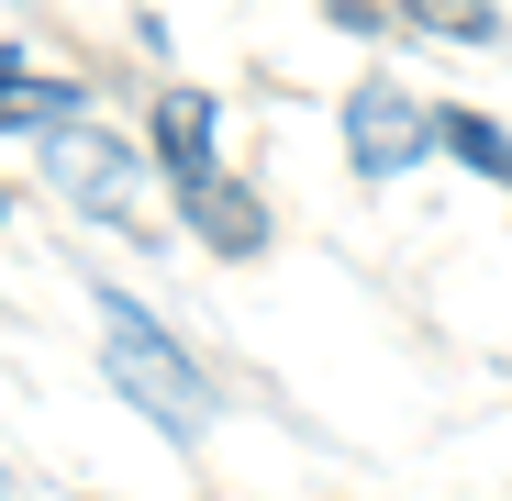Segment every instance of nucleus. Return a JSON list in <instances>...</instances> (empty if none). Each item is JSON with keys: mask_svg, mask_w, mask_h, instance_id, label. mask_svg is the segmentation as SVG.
<instances>
[{"mask_svg": "<svg viewBox=\"0 0 512 501\" xmlns=\"http://www.w3.org/2000/svg\"><path fill=\"white\" fill-rule=\"evenodd\" d=\"M101 334H112V390L145 412V424H167L179 446H201V435L223 424V390L201 379V357H190L134 290H101Z\"/></svg>", "mask_w": 512, "mask_h": 501, "instance_id": "nucleus-1", "label": "nucleus"}, {"mask_svg": "<svg viewBox=\"0 0 512 501\" xmlns=\"http://www.w3.org/2000/svg\"><path fill=\"white\" fill-rule=\"evenodd\" d=\"M446 101H412L401 78H357V101H346V167L368 190H390V179H412V167H435L446 156Z\"/></svg>", "mask_w": 512, "mask_h": 501, "instance_id": "nucleus-2", "label": "nucleus"}, {"mask_svg": "<svg viewBox=\"0 0 512 501\" xmlns=\"http://www.w3.org/2000/svg\"><path fill=\"white\" fill-rule=\"evenodd\" d=\"M45 179H56V201H78L90 223L145 234V156H134L123 134H101V123H56V134H45Z\"/></svg>", "mask_w": 512, "mask_h": 501, "instance_id": "nucleus-3", "label": "nucleus"}, {"mask_svg": "<svg viewBox=\"0 0 512 501\" xmlns=\"http://www.w3.org/2000/svg\"><path fill=\"white\" fill-rule=\"evenodd\" d=\"M145 145H156V179L179 190V201H190L201 179H223V167H212V90H156Z\"/></svg>", "mask_w": 512, "mask_h": 501, "instance_id": "nucleus-4", "label": "nucleus"}, {"mask_svg": "<svg viewBox=\"0 0 512 501\" xmlns=\"http://www.w3.org/2000/svg\"><path fill=\"white\" fill-rule=\"evenodd\" d=\"M179 212H190V234L212 245V257H268V201H256L245 179H201Z\"/></svg>", "mask_w": 512, "mask_h": 501, "instance_id": "nucleus-5", "label": "nucleus"}, {"mask_svg": "<svg viewBox=\"0 0 512 501\" xmlns=\"http://www.w3.org/2000/svg\"><path fill=\"white\" fill-rule=\"evenodd\" d=\"M56 123H78V90L0 45V134H56Z\"/></svg>", "mask_w": 512, "mask_h": 501, "instance_id": "nucleus-6", "label": "nucleus"}, {"mask_svg": "<svg viewBox=\"0 0 512 501\" xmlns=\"http://www.w3.org/2000/svg\"><path fill=\"white\" fill-rule=\"evenodd\" d=\"M435 134H446V156L468 167V179H490V190H512V134H501L490 112H446Z\"/></svg>", "mask_w": 512, "mask_h": 501, "instance_id": "nucleus-7", "label": "nucleus"}, {"mask_svg": "<svg viewBox=\"0 0 512 501\" xmlns=\"http://www.w3.org/2000/svg\"><path fill=\"white\" fill-rule=\"evenodd\" d=\"M401 23L446 34V45H501V12H490V0H401Z\"/></svg>", "mask_w": 512, "mask_h": 501, "instance_id": "nucleus-8", "label": "nucleus"}, {"mask_svg": "<svg viewBox=\"0 0 512 501\" xmlns=\"http://www.w3.org/2000/svg\"><path fill=\"white\" fill-rule=\"evenodd\" d=\"M0 501H12V468H0Z\"/></svg>", "mask_w": 512, "mask_h": 501, "instance_id": "nucleus-9", "label": "nucleus"}, {"mask_svg": "<svg viewBox=\"0 0 512 501\" xmlns=\"http://www.w3.org/2000/svg\"><path fill=\"white\" fill-rule=\"evenodd\" d=\"M0 212H12V201H0Z\"/></svg>", "mask_w": 512, "mask_h": 501, "instance_id": "nucleus-10", "label": "nucleus"}]
</instances>
